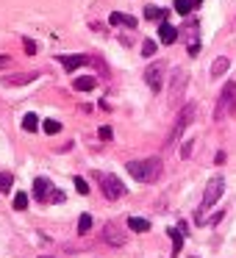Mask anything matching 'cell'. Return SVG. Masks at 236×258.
<instances>
[{"instance_id": "d6986e66", "label": "cell", "mask_w": 236, "mask_h": 258, "mask_svg": "<svg viewBox=\"0 0 236 258\" xmlns=\"http://www.w3.org/2000/svg\"><path fill=\"white\" fill-rule=\"evenodd\" d=\"M36 128H39V117H36V114H25V117H23V131L34 134Z\"/></svg>"}, {"instance_id": "e0dca14e", "label": "cell", "mask_w": 236, "mask_h": 258, "mask_svg": "<svg viewBox=\"0 0 236 258\" xmlns=\"http://www.w3.org/2000/svg\"><path fill=\"white\" fill-rule=\"evenodd\" d=\"M73 86L78 92H92V89H95V78H92V75H81V78L73 81Z\"/></svg>"}, {"instance_id": "5b68a950", "label": "cell", "mask_w": 236, "mask_h": 258, "mask_svg": "<svg viewBox=\"0 0 236 258\" xmlns=\"http://www.w3.org/2000/svg\"><path fill=\"white\" fill-rule=\"evenodd\" d=\"M195 111H197V108H195V103H186V106L181 108V114H178V122H175V128H172V131H169L167 147H172L175 142L181 139V134H184V131L192 125V119H195Z\"/></svg>"}, {"instance_id": "8992f818", "label": "cell", "mask_w": 236, "mask_h": 258, "mask_svg": "<svg viewBox=\"0 0 236 258\" xmlns=\"http://www.w3.org/2000/svg\"><path fill=\"white\" fill-rule=\"evenodd\" d=\"M184 36H186V50H189V56H200V23L197 20H189V23L184 25Z\"/></svg>"}, {"instance_id": "4dcf8cb0", "label": "cell", "mask_w": 236, "mask_h": 258, "mask_svg": "<svg viewBox=\"0 0 236 258\" xmlns=\"http://www.w3.org/2000/svg\"><path fill=\"white\" fill-rule=\"evenodd\" d=\"M9 64H12V58H9V56H0V70H6Z\"/></svg>"}, {"instance_id": "4fadbf2b", "label": "cell", "mask_w": 236, "mask_h": 258, "mask_svg": "<svg viewBox=\"0 0 236 258\" xmlns=\"http://www.w3.org/2000/svg\"><path fill=\"white\" fill-rule=\"evenodd\" d=\"M169 239H172V252H169V258H178L181 250H184V233H181V228H167Z\"/></svg>"}, {"instance_id": "7402d4cb", "label": "cell", "mask_w": 236, "mask_h": 258, "mask_svg": "<svg viewBox=\"0 0 236 258\" xmlns=\"http://www.w3.org/2000/svg\"><path fill=\"white\" fill-rule=\"evenodd\" d=\"M192 9H195V0H175V12L184 17V14H189Z\"/></svg>"}, {"instance_id": "836d02e7", "label": "cell", "mask_w": 236, "mask_h": 258, "mask_svg": "<svg viewBox=\"0 0 236 258\" xmlns=\"http://www.w3.org/2000/svg\"><path fill=\"white\" fill-rule=\"evenodd\" d=\"M42 258H50V255H42Z\"/></svg>"}, {"instance_id": "9c48e42d", "label": "cell", "mask_w": 236, "mask_h": 258, "mask_svg": "<svg viewBox=\"0 0 236 258\" xmlns=\"http://www.w3.org/2000/svg\"><path fill=\"white\" fill-rule=\"evenodd\" d=\"M103 239H106V244H111V247H123L125 241H128V233H125L123 228H117L114 222H108L106 228H103Z\"/></svg>"}, {"instance_id": "f1b7e54d", "label": "cell", "mask_w": 236, "mask_h": 258, "mask_svg": "<svg viewBox=\"0 0 236 258\" xmlns=\"http://www.w3.org/2000/svg\"><path fill=\"white\" fill-rule=\"evenodd\" d=\"M97 136H100V139H103V142H111V136H114V131H111V128H108V125H103V128H100V131H97Z\"/></svg>"}, {"instance_id": "4316f807", "label": "cell", "mask_w": 236, "mask_h": 258, "mask_svg": "<svg viewBox=\"0 0 236 258\" xmlns=\"http://www.w3.org/2000/svg\"><path fill=\"white\" fill-rule=\"evenodd\" d=\"M73 183H75V189H78V195H89V183H86L84 178H75Z\"/></svg>"}, {"instance_id": "3957f363", "label": "cell", "mask_w": 236, "mask_h": 258, "mask_svg": "<svg viewBox=\"0 0 236 258\" xmlns=\"http://www.w3.org/2000/svg\"><path fill=\"white\" fill-rule=\"evenodd\" d=\"M222 191H225V180L219 178V175H217V178L208 180L206 195H203V206H200V211H197V217H195L197 222H203V219H206V211H208V208H211L214 203L219 200V197H222Z\"/></svg>"}, {"instance_id": "603a6c76", "label": "cell", "mask_w": 236, "mask_h": 258, "mask_svg": "<svg viewBox=\"0 0 236 258\" xmlns=\"http://www.w3.org/2000/svg\"><path fill=\"white\" fill-rule=\"evenodd\" d=\"M14 208H17V211H25V208H28V195H25V191H17V195H14Z\"/></svg>"}, {"instance_id": "7a4b0ae2", "label": "cell", "mask_w": 236, "mask_h": 258, "mask_svg": "<svg viewBox=\"0 0 236 258\" xmlns=\"http://www.w3.org/2000/svg\"><path fill=\"white\" fill-rule=\"evenodd\" d=\"M236 108V84L233 81H228V84L222 86V92H219V100H217V108H214V119L217 122H222L225 117H230Z\"/></svg>"}, {"instance_id": "6da1fadb", "label": "cell", "mask_w": 236, "mask_h": 258, "mask_svg": "<svg viewBox=\"0 0 236 258\" xmlns=\"http://www.w3.org/2000/svg\"><path fill=\"white\" fill-rule=\"evenodd\" d=\"M131 172V178H136L139 183H153L161 175V158H145V161H128L125 164Z\"/></svg>"}, {"instance_id": "ac0fdd59", "label": "cell", "mask_w": 236, "mask_h": 258, "mask_svg": "<svg viewBox=\"0 0 236 258\" xmlns=\"http://www.w3.org/2000/svg\"><path fill=\"white\" fill-rule=\"evenodd\" d=\"M128 228L136 230V233H147V230H150V222H147V219H142V217H131L128 219Z\"/></svg>"}, {"instance_id": "9a60e30c", "label": "cell", "mask_w": 236, "mask_h": 258, "mask_svg": "<svg viewBox=\"0 0 236 258\" xmlns=\"http://www.w3.org/2000/svg\"><path fill=\"white\" fill-rule=\"evenodd\" d=\"M34 195H36V200H47V197H50V180L36 178L34 180Z\"/></svg>"}, {"instance_id": "7c38bea8", "label": "cell", "mask_w": 236, "mask_h": 258, "mask_svg": "<svg viewBox=\"0 0 236 258\" xmlns=\"http://www.w3.org/2000/svg\"><path fill=\"white\" fill-rule=\"evenodd\" d=\"M108 23L117 25V28H136V17H131V14H123V12H114L111 17H108Z\"/></svg>"}, {"instance_id": "83f0119b", "label": "cell", "mask_w": 236, "mask_h": 258, "mask_svg": "<svg viewBox=\"0 0 236 258\" xmlns=\"http://www.w3.org/2000/svg\"><path fill=\"white\" fill-rule=\"evenodd\" d=\"M23 45H25V53H28V56H34V53H39V47H36V42H34V39H28V36L23 39Z\"/></svg>"}, {"instance_id": "52a82bcc", "label": "cell", "mask_w": 236, "mask_h": 258, "mask_svg": "<svg viewBox=\"0 0 236 258\" xmlns=\"http://www.w3.org/2000/svg\"><path fill=\"white\" fill-rule=\"evenodd\" d=\"M186 81H189V75L184 73V70H172V81H169V106H178L181 103V95H184L186 89Z\"/></svg>"}, {"instance_id": "30bf717a", "label": "cell", "mask_w": 236, "mask_h": 258, "mask_svg": "<svg viewBox=\"0 0 236 258\" xmlns=\"http://www.w3.org/2000/svg\"><path fill=\"white\" fill-rule=\"evenodd\" d=\"M58 61H62V67L67 70V73H75V70H81L84 64H89V58L86 56H58Z\"/></svg>"}, {"instance_id": "d6a6232c", "label": "cell", "mask_w": 236, "mask_h": 258, "mask_svg": "<svg viewBox=\"0 0 236 258\" xmlns=\"http://www.w3.org/2000/svg\"><path fill=\"white\" fill-rule=\"evenodd\" d=\"M197 3H203V0H195V6H197Z\"/></svg>"}, {"instance_id": "484cf974", "label": "cell", "mask_w": 236, "mask_h": 258, "mask_svg": "<svg viewBox=\"0 0 236 258\" xmlns=\"http://www.w3.org/2000/svg\"><path fill=\"white\" fill-rule=\"evenodd\" d=\"M145 17H147V20H164V12H161L158 6H147V9H145Z\"/></svg>"}, {"instance_id": "5bb4252c", "label": "cell", "mask_w": 236, "mask_h": 258, "mask_svg": "<svg viewBox=\"0 0 236 258\" xmlns=\"http://www.w3.org/2000/svg\"><path fill=\"white\" fill-rule=\"evenodd\" d=\"M158 39H161L164 45H172V42L178 39V28L169 25V23H161V25H158Z\"/></svg>"}, {"instance_id": "cb8c5ba5", "label": "cell", "mask_w": 236, "mask_h": 258, "mask_svg": "<svg viewBox=\"0 0 236 258\" xmlns=\"http://www.w3.org/2000/svg\"><path fill=\"white\" fill-rule=\"evenodd\" d=\"M142 56H145V58L156 56V42H153V39H145V42H142Z\"/></svg>"}, {"instance_id": "ffe728a7", "label": "cell", "mask_w": 236, "mask_h": 258, "mask_svg": "<svg viewBox=\"0 0 236 258\" xmlns=\"http://www.w3.org/2000/svg\"><path fill=\"white\" fill-rule=\"evenodd\" d=\"M89 230H92V214H81L78 217V233L86 236Z\"/></svg>"}, {"instance_id": "8fae6325", "label": "cell", "mask_w": 236, "mask_h": 258, "mask_svg": "<svg viewBox=\"0 0 236 258\" xmlns=\"http://www.w3.org/2000/svg\"><path fill=\"white\" fill-rule=\"evenodd\" d=\"M39 78V73H23V75H6L3 78V86H23V84H31V81Z\"/></svg>"}, {"instance_id": "f546056e", "label": "cell", "mask_w": 236, "mask_h": 258, "mask_svg": "<svg viewBox=\"0 0 236 258\" xmlns=\"http://www.w3.org/2000/svg\"><path fill=\"white\" fill-rule=\"evenodd\" d=\"M192 147H195V142L189 139V142H186L184 147H181V156H184V158H189V156H192Z\"/></svg>"}, {"instance_id": "d4e9b609", "label": "cell", "mask_w": 236, "mask_h": 258, "mask_svg": "<svg viewBox=\"0 0 236 258\" xmlns=\"http://www.w3.org/2000/svg\"><path fill=\"white\" fill-rule=\"evenodd\" d=\"M12 183H14V178L9 172H0V191H12Z\"/></svg>"}, {"instance_id": "1f68e13d", "label": "cell", "mask_w": 236, "mask_h": 258, "mask_svg": "<svg viewBox=\"0 0 236 258\" xmlns=\"http://www.w3.org/2000/svg\"><path fill=\"white\" fill-rule=\"evenodd\" d=\"M50 200H56V203H62V200H64V195H62V191H50Z\"/></svg>"}, {"instance_id": "277c9868", "label": "cell", "mask_w": 236, "mask_h": 258, "mask_svg": "<svg viewBox=\"0 0 236 258\" xmlns=\"http://www.w3.org/2000/svg\"><path fill=\"white\" fill-rule=\"evenodd\" d=\"M95 178L100 180V191L106 195V200H120V197H125V186H123V180H120L117 175L97 172Z\"/></svg>"}, {"instance_id": "ba28073f", "label": "cell", "mask_w": 236, "mask_h": 258, "mask_svg": "<svg viewBox=\"0 0 236 258\" xmlns=\"http://www.w3.org/2000/svg\"><path fill=\"white\" fill-rule=\"evenodd\" d=\"M145 81H147V86H150L153 92H161V86H164V64L161 61H156V64H150V67L145 70Z\"/></svg>"}, {"instance_id": "2e32d148", "label": "cell", "mask_w": 236, "mask_h": 258, "mask_svg": "<svg viewBox=\"0 0 236 258\" xmlns=\"http://www.w3.org/2000/svg\"><path fill=\"white\" fill-rule=\"evenodd\" d=\"M230 70V61H228V56H219L217 61L211 64V78H222L225 73Z\"/></svg>"}, {"instance_id": "44dd1931", "label": "cell", "mask_w": 236, "mask_h": 258, "mask_svg": "<svg viewBox=\"0 0 236 258\" xmlns=\"http://www.w3.org/2000/svg\"><path fill=\"white\" fill-rule=\"evenodd\" d=\"M42 131H45L47 136H56L58 131H62V122H58V119H45V122H42Z\"/></svg>"}]
</instances>
